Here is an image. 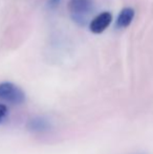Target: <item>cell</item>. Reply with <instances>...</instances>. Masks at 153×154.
Here are the masks:
<instances>
[{
  "mask_svg": "<svg viewBox=\"0 0 153 154\" xmlns=\"http://www.w3.org/2000/svg\"><path fill=\"white\" fill-rule=\"evenodd\" d=\"M92 0H69L68 10L72 21L80 26L87 24L92 13Z\"/></svg>",
  "mask_w": 153,
  "mask_h": 154,
  "instance_id": "1",
  "label": "cell"
},
{
  "mask_svg": "<svg viewBox=\"0 0 153 154\" xmlns=\"http://www.w3.org/2000/svg\"><path fill=\"white\" fill-rule=\"evenodd\" d=\"M0 100L13 105H20L26 100L25 92L12 82L0 83Z\"/></svg>",
  "mask_w": 153,
  "mask_h": 154,
  "instance_id": "2",
  "label": "cell"
},
{
  "mask_svg": "<svg viewBox=\"0 0 153 154\" xmlns=\"http://www.w3.org/2000/svg\"><path fill=\"white\" fill-rule=\"evenodd\" d=\"M26 129L35 134L46 133L51 129V122L44 116H33L26 122Z\"/></svg>",
  "mask_w": 153,
  "mask_h": 154,
  "instance_id": "3",
  "label": "cell"
},
{
  "mask_svg": "<svg viewBox=\"0 0 153 154\" xmlns=\"http://www.w3.org/2000/svg\"><path fill=\"white\" fill-rule=\"evenodd\" d=\"M112 21V15L109 12H103L96 16L89 23V29L93 34H102Z\"/></svg>",
  "mask_w": 153,
  "mask_h": 154,
  "instance_id": "4",
  "label": "cell"
},
{
  "mask_svg": "<svg viewBox=\"0 0 153 154\" xmlns=\"http://www.w3.org/2000/svg\"><path fill=\"white\" fill-rule=\"evenodd\" d=\"M134 10L131 8H125L121 11L118 14V19H116L115 26L118 29H125V27L129 26L130 23L132 22L133 18H134Z\"/></svg>",
  "mask_w": 153,
  "mask_h": 154,
  "instance_id": "5",
  "label": "cell"
},
{
  "mask_svg": "<svg viewBox=\"0 0 153 154\" xmlns=\"http://www.w3.org/2000/svg\"><path fill=\"white\" fill-rule=\"evenodd\" d=\"M8 107H6L4 104H0V122H2V121L5 119V116H8Z\"/></svg>",
  "mask_w": 153,
  "mask_h": 154,
  "instance_id": "6",
  "label": "cell"
},
{
  "mask_svg": "<svg viewBox=\"0 0 153 154\" xmlns=\"http://www.w3.org/2000/svg\"><path fill=\"white\" fill-rule=\"evenodd\" d=\"M62 0H48L47 2V6L49 8H56L60 3H61Z\"/></svg>",
  "mask_w": 153,
  "mask_h": 154,
  "instance_id": "7",
  "label": "cell"
}]
</instances>
